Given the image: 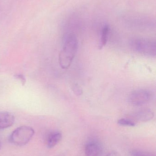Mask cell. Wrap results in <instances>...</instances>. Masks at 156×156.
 Returning <instances> with one entry per match:
<instances>
[{"mask_svg": "<svg viewBox=\"0 0 156 156\" xmlns=\"http://www.w3.org/2000/svg\"><path fill=\"white\" fill-rule=\"evenodd\" d=\"M130 45L134 51L149 56H155L156 44L155 40L145 38H134L131 40Z\"/></svg>", "mask_w": 156, "mask_h": 156, "instance_id": "cell-3", "label": "cell"}, {"mask_svg": "<svg viewBox=\"0 0 156 156\" xmlns=\"http://www.w3.org/2000/svg\"><path fill=\"white\" fill-rule=\"evenodd\" d=\"M132 156H156L151 152L141 149H134L131 152Z\"/></svg>", "mask_w": 156, "mask_h": 156, "instance_id": "cell-10", "label": "cell"}, {"mask_svg": "<svg viewBox=\"0 0 156 156\" xmlns=\"http://www.w3.org/2000/svg\"><path fill=\"white\" fill-rule=\"evenodd\" d=\"M14 122L13 115L8 112H0V130L11 127Z\"/></svg>", "mask_w": 156, "mask_h": 156, "instance_id": "cell-8", "label": "cell"}, {"mask_svg": "<svg viewBox=\"0 0 156 156\" xmlns=\"http://www.w3.org/2000/svg\"><path fill=\"white\" fill-rule=\"evenodd\" d=\"M154 96V93L152 91L147 89H139L130 94L128 101L132 105L142 106L150 102Z\"/></svg>", "mask_w": 156, "mask_h": 156, "instance_id": "cell-4", "label": "cell"}, {"mask_svg": "<svg viewBox=\"0 0 156 156\" xmlns=\"http://www.w3.org/2000/svg\"><path fill=\"white\" fill-rule=\"evenodd\" d=\"M117 123L119 125L124 126H129V127H134L136 125V123L135 122L132 120L130 119L126 118H122L119 119L117 121Z\"/></svg>", "mask_w": 156, "mask_h": 156, "instance_id": "cell-11", "label": "cell"}, {"mask_svg": "<svg viewBox=\"0 0 156 156\" xmlns=\"http://www.w3.org/2000/svg\"><path fill=\"white\" fill-rule=\"evenodd\" d=\"M72 90L73 92L77 95H81L83 93L82 88L78 84H75L73 85Z\"/></svg>", "mask_w": 156, "mask_h": 156, "instance_id": "cell-12", "label": "cell"}, {"mask_svg": "<svg viewBox=\"0 0 156 156\" xmlns=\"http://www.w3.org/2000/svg\"><path fill=\"white\" fill-rule=\"evenodd\" d=\"M1 146H2V144H1V140H0V149H1Z\"/></svg>", "mask_w": 156, "mask_h": 156, "instance_id": "cell-15", "label": "cell"}, {"mask_svg": "<svg viewBox=\"0 0 156 156\" xmlns=\"http://www.w3.org/2000/svg\"><path fill=\"white\" fill-rule=\"evenodd\" d=\"M154 116V112L149 109H142L134 112L131 115V120L136 123L145 122L151 121Z\"/></svg>", "mask_w": 156, "mask_h": 156, "instance_id": "cell-6", "label": "cell"}, {"mask_svg": "<svg viewBox=\"0 0 156 156\" xmlns=\"http://www.w3.org/2000/svg\"><path fill=\"white\" fill-rule=\"evenodd\" d=\"M78 49V41L76 35L67 33L64 38L63 48L59 54L60 66L63 69H67L71 66Z\"/></svg>", "mask_w": 156, "mask_h": 156, "instance_id": "cell-1", "label": "cell"}, {"mask_svg": "<svg viewBox=\"0 0 156 156\" xmlns=\"http://www.w3.org/2000/svg\"><path fill=\"white\" fill-rule=\"evenodd\" d=\"M85 156H101L103 146L100 142L96 139H90L85 144Z\"/></svg>", "mask_w": 156, "mask_h": 156, "instance_id": "cell-5", "label": "cell"}, {"mask_svg": "<svg viewBox=\"0 0 156 156\" xmlns=\"http://www.w3.org/2000/svg\"><path fill=\"white\" fill-rule=\"evenodd\" d=\"M62 134L57 131L48 132L45 135L44 141L47 147L49 149L53 148L57 145L62 139Z\"/></svg>", "mask_w": 156, "mask_h": 156, "instance_id": "cell-7", "label": "cell"}, {"mask_svg": "<svg viewBox=\"0 0 156 156\" xmlns=\"http://www.w3.org/2000/svg\"><path fill=\"white\" fill-rule=\"evenodd\" d=\"M15 77L22 83V85H24L26 82V79L22 74H17L15 76Z\"/></svg>", "mask_w": 156, "mask_h": 156, "instance_id": "cell-13", "label": "cell"}, {"mask_svg": "<svg viewBox=\"0 0 156 156\" xmlns=\"http://www.w3.org/2000/svg\"><path fill=\"white\" fill-rule=\"evenodd\" d=\"M110 26L108 25L104 26L103 28L102 31L101 37L100 44V48L101 49L107 44L109 38V34L110 33Z\"/></svg>", "mask_w": 156, "mask_h": 156, "instance_id": "cell-9", "label": "cell"}, {"mask_svg": "<svg viewBox=\"0 0 156 156\" xmlns=\"http://www.w3.org/2000/svg\"><path fill=\"white\" fill-rule=\"evenodd\" d=\"M34 134V130L28 126H20L15 129L10 134L9 141L16 146H24L28 144Z\"/></svg>", "mask_w": 156, "mask_h": 156, "instance_id": "cell-2", "label": "cell"}, {"mask_svg": "<svg viewBox=\"0 0 156 156\" xmlns=\"http://www.w3.org/2000/svg\"><path fill=\"white\" fill-rule=\"evenodd\" d=\"M105 156H121L120 154L116 151H111L108 153Z\"/></svg>", "mask_w": 156, "mask_h": 156, "instance_id": "cell-14", "label": "cell"}]
</instances>
